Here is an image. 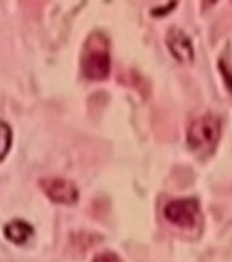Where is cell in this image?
I'll use <instances>...</instances> for the list:
<instances>
[{"mask_svg":"<svg viewBox=\"0 0 232 262\" xmlns=\"http://www.w3.org/2000/svg\"><path fill=\"white\" fill-rule=\"evenodd\" d=\"M221 121L213 114H204L193 119L186 130V144L193 155L206 159L216 150L221 139Z\"/></svg>","mask_w":232,"mask_h":262,"instance_id":"6da1fadb","label":"cell"},{"mask_svg":"<svg viewBox=\"0 0 232 262\" xmlns=\"http://www.w3.org/2000/svg\"><path fill=\"white\" fill-rule=\"evenodd\" d=\"M81 68L84 76L91 81H102L110 73L109 41L102 33H94L86 41L81 58Z\"/></svg>","mask_w":232,"mask_h":262,"instance_id":"7a4b0ae2","label":"cell"},{"mask_svg":"<svg viewBox=\"0 0 232 262\" xmlns=\"http://www.w3.org/2000/svg\"><path fill=\"white\" fill-rule=\"evenodd\" d=\"M163 216L178 228H194L199 220V203L194 198L173 200L165 206Z\"/></svg>","mask_w":232,"mask_h":262,"instance_id":"3957f363","label":"cell"},{"mask_svg":"<svg viewBox=\"0 0 232 262\" xmlns=\"http://www.w3.org/2000/svg\"><path fill=\"white\" fill-rule=\"evenodd\" d=\"M40 186L44 194L58 205H74L79 200V190L73 182L66 178L51 177L40 180Z\"/></svg>","mask_w":232,"mask_h":262,"instance_id":"277c9868","label":"cell"},{"mask_svg":"<svg viewBox=\"0 0 232 262\" xmlns=\"http://www.w3.org/2000/svg\"><path fill=\"white\" fill-rule=\"evenodd\" d=\"M167 47L170 50L171 56H173L178 63L191 64L194 61V48L190 40V36L186 35L183 30L173 28L170 30L167 35Z\"/></svg>","mask_w":232,"mask_h":262,"instance_id":"5b68a950","label":"cell"},{"mask_svg":"<svg viewBox=\"0 0 232 262\" xmlns=\"http://www.w3.org/2000/svg\"><path fill=\"white\" fill-rule=\"evenodd\" d=\"M5 237L9 239L13 244H25L32 239L35 229L30 223L24 221V220H13L9 224H5L4 228Z\"/></svg>","mask_w":232,"mask_h":262,"instance_id":"8992f818","label":"cell"},{"mask_svg":"<svg viewBox=\"0 0 232 262\" xmlns=\"http://www.w3.org/2000/svg\"><path fill=\"white\" fill-rule=\"evenodd\" d=\"M12 140H13L12 127L5 121H0V162H2L7 157V154L10 152Z\"/></svg>","mask_w":232,"mask_h":262,"instance_id":"52a82bcc","label":"cell"},{"mask_svg":"<svg viewBox=\"0 0 232 262\" xmlns=\"http://www.w3.org/2000/svg\"><path fill=\"white\" fill-rule=\"evenodd\" d=\"M92 262H122V260L119 259V256H115L114 252H102V254H97Z\"/></svg>","mask_w":232,"mask_h":262,"instance_id":"ba28073f","label":"cell"},{"mask_svg":"<svg viewBox=\"0 0 232 262\" xmlns=\"http://www.w3.org/2000/svg\"><path fill=\"white\" fill-rule=\"evenodd\" d=\"M176 5H178L176 2H171V4H165V7H163V9H153V10H152V15H153V17H163V15H167L168 12H171V10H173Z\"/></svg>","mask_w":232,"mask_h":262,"instance_id":"9c48e42d","label":"cell"}]
</instances>
